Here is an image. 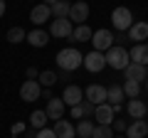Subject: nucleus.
Listing matches in <instances>:
<instances>
[{
	"mask_svg": "<svg viewBox=\"0 0 148 138\" xmlns=\"http://www.w3.org/2000/svg\"><path fill=\"white\" fill-rule=\"evenodd\" d=\"M54 3H57V0H45V5H49V8H52Z\"/></svg>",
	"mask_w": 148,
	"mask_h": 138,
	"instance_id": "37",
	"label": "nucleus"
},
{
	"mask_svg": "<svg viewBox=\"0 0 148 138\" xmlns=\"http://www.w3.org/2000/svg\"><path fill=\"white\" fill-rule=\"evenodd\" d=\"M114 116H116V111H114L111 104H99V106L94 109V118H96L99 126H111V123H114Z\"/></svg>",
	"mask_w": 148,
	"mask_h": 138,
	"instance_id": "8",
	"label": "nucleus"
},
{
	"mask_svg": "<svg viewBox=\"0 0 148 138\" xmlns=\"http://www.w3.org/2000/svg\"><path fill=\"white\" fill-rule=\"evenodd\" d=\"M72 32H74V25H72V20H69V17H54L52 25H49V35H52V37H57V40L72 37Z\"/></svg>",
	"mask_w": 148,
	"mask_h": 138,
	"instance_id": "4",
	"label": "nucleus"
},
{
	"mask_svg": "<svg viewBox=\"0 0 148 138\" xmlns=\"http://www.w3.org/2000/svg\"><path fill=\"white\" fill-rule=\"evenodd\" d=\"M91 133H94V123H91L89 118H82V121L77 123V136L79 138H91Z\"/></svg>",
	"mask_w": 148,
	"mask_h": 138,
	"instance_id": "24",
	"label": "nucleus"
},
{
	"mask_svg": "<svg viewBox=\"0 0 148 138\" xmlns=\"http://www.w3.org/2000/svg\"><path fill=\"white\" fill-rule=\"evenodd\" d=\"M106 54V67H111V69H126L128 64H131V57H128V49H123V47H111L109 52H104Z\"/></svg>",
	"mask_w": 148,
	"mask_h": 138,
	"instance_id": "2",
	"label": "nucleus"
},
{
	"mask_svg": "<svg viewBox=\"0 0 148 138\" xmlns=\"http://www.w3.org/2000/svg\"><path fill=\"white\" fill-rule=\"evenodd\" d=\"M111 22H114V30L119 32H128L133 25V15L128 8H116V10L111 12Z\"/></svg>",
	"mask_w": 148,
	"mask_h": 138,
	"instance_id": "3",
	"label": "nucleus"
},
{
	"mask_svg": "<svg viewBox=\"0 0 148 138\" xmlns=\"http://www.w3.org/2000/svg\"><path fill=\"white\" fill-rule=\"evenodd\" d=\"M128 57H131V62L136 64H143V67H148V44H133V49L128 52Z\"/></svg>",
	"mask_w": 148,
	"mask_h": 138,
	"instance_id": "17",
	"label": "nucleus"
},
{
	"mask_svg": "<svg viewBox=\"0 0 148 138\" xmlns=\"http://www.w3.org/2000/svg\"><path fill=\"white\" fill-rule=\"evenodd\" d=\"M146 111H148V106H146Z\"/></svg>",
	"mask_w": 148,
	"mask_h": 138,
	"instance_id": "40",
	"label": "nucleus"
},
{
	"mask_svg": "<svg viewBox=\"0 0 148 138\" xmlns=\"http://www.w3.org/2000/svg\"><path fill=\"white\" fill-rule=\"evenodd\" d=\"M57 79H59V77L54 74V72H49V69H47V72H40V77H37L40 86H54V84H57Z\"/></svg>",
	"mask_w": 148,
	"mask_h": 138,
	"instance_id": "28",
	"label": "nucleus"
},
{
	"mask_svg": "<svg viewBox=\"0 0 148 138\" xmlns=\"http://www.w3.org/2000/svg\"><path fill=\"white\" fill-rule=\"evenodd\" d=\"M94 109H96V106H94V104H91V101H86V99L82 101V111H84V118L94 116Z\"/></svg>",
	"mask_w": 148,
	"mask_h": 138,
	"instance_id": "30",
	"label": "nucleus"
},
{
	"mask_svg": "<svg viewBox=\"0 0 148 138\" xmlns=\"http://www.w3.org/2000/svg\"><path fill=\"white\" fill-rule=\"evenodd\" d=\"M86 17H89V3H84V0L72 3V8H69V20H72V25L74 22L77 25H84Z\"/></svg>",
	"mask_w": 148,
	"mask_h": 138,
	"instance_id": "7",
	"label": "nucleus"
},
{
	"mask_svg": "<svg viewBox=\"0 0 148 138\" xmlns=\"http://www.w3.org/2000/svg\"><path fill=\"white\" fill-rule=\"evenodd\" d=\"M146 89H148V77H146Z\"/></svg>",
	"mask_w": 148,
	"mask_h": 138,
	"instance_id": "38",
	"label": "nucleus"
},
{
	"mask_svg": "<svg viewBox=\"0 0 148 138\" xmlns=\"http://www.w3.org/2000/svg\"><path fill=\"white\" fill-rule=\"evenodd\" d=\"M69 8H72V3H67V0H57L52 5V15L54 17H69Z\"/></svg>",
	"mask_w": 148,
	"mask_h": 138,
	"instance_id": "26",
	"label": "nucleus"
},
{
	"mask_svg": "<svg viewBox=\"0 0 148 138\" xmlns=\"http://www.w3.org/2000/svg\"><path fill=\"white\" fill-rule=\"evenodd\" d=\"M123 94L128 96V99H138V94H141V84L133 79H126L123 81Z\"/></svg>",
	"mask_w": 148,
	"mask_h": 138,
	"instance_id": "25",
	"label": "nucleus"
},
{
	"mask_svg": "<svg viewBox=\"0 0 148 138\" xmlns=\"http://www.w3.org/2000/svg\"><path fill=\"white\" fill-rule=\"evenodd\" d=\"M5 15V0H0V17Z\"/></svg>",
	"mask_w": 148,
	"mask_h": 138,
	"instance_id": "36",
	"label": "nucleus"
},
{
	"mask_svg": "<svg viewBox=\"0 0 148 138\" xmlns=\"http://www.w3.org/2000/svg\"><path fill=\"white\" fill-rule=\"evenodd\" d=\"M114 138H116V136H114ZM119 138H126V136H119Z\"/></svg>",
	"mask_w": 148,
	"mask_h": 138,
	"instance_id": "39",
	"label": "nucleus"
},
{
	"mask_svg": "<svg viewBox=\"0 0 148 138\" xmlns=\"http://www.w3.org/2000/svg\"><path fill=\"white\" fill-rule=\"evenodd\" d=\"M128 40H133L136 44H141L143 40H148V22H133L128 30Z\"/></svg>",
	"mask_w": 148,
	"mask_h": 138,
	"instance_id": "14",
	"label": "nucleus"
},
{
	"mask_svg": "<svg viewBox=\"0 0 148 138\" xmlns=\"http://www.w3.org/2000/svg\"><path fill=\"white\" fill-rule=\"evenodd\" d=\"M45 111H47V118H62V113H64V101H62V96H59V99H49L47 101V109H45Z\"/></svg>",
	"mask_w": 148,
	"mask_h": 138,
	"instance_id": "19",
	"label": "nucleus"
},
{
	"mask_svg": "<svg viewBox=\"0 0 148 138\" xmlns=\"http://www.w3.org/2000/svg\"><path fill=\"white\" fill-rule=\"evenodd\" d=\"M146 133H148V121H143V118H136L126 128V138H146Z\"/></svg>",
	"mask_w": 148,
	"mask_h": 138,
	"instance_id": "13",
	"label": "nucleus"
},
{
	"mask_svg": "<svg viewBox=\"0 0 148 138\" xmlns=\"http://www.w3.org/2000/svg\"><path fill=\"white\" fill-rule=\"evenodd\" d=\"M84 67L89 69V72H101V69L106 67V54L91 49L89 54H84Z\"/></svg>",
	"mask_w": 148,
	"mask_h": 138,
	"instance_id": "9",
	"label": "nucleus"
},
{
	"mask_svg": "<svg viewBox=\"0 0 148 138\" xmlns=\"http://www.w3.org/2000/svg\"><path fill=\"white\" fill-rule=\"evenodd\" d=\"M72 118H84V111H82V104L72 106Z\"/></svg>",
	"mask_w": 148,
	"mask_h": 138,
	"instance_id": "33",
	"label": "nucleus"
},
{
	"mask_svg": "<svg viewBox=\"0 0 148 138\" xmlns=\"http://www.w3.org/2000/svg\"><path fill=\"white\" fill-rule=\"evenodd\" d=\"M35 138H57V133H54L52 128L45 126V128H40V131H37V136H35Z\"/></svg>",
	"mask_w": 148,
	"mask_h": 138,
	"instance_id": "31",
	"label": "nucleus"
},
{
	"mask_svg": "<svg viewBox=\"0 0 148 138\" xmlns=\"http://www.w3.org/2000/svg\"><path fill=\"white\" fill-rule=\"evenodd\" d=\"M37 77H40V72H37L35 67H30V69H27V79H37Z\"/></svg>",
	"mask_w": 148,
	"mask_h": 138,
	"instance_id": "35",
	"label": "nucleus"
},
{
	"mask_svg": "<svg viewBox=\"0 0 148 138\" xmlns=\"http://www.w3.org/2000/svg\"><path fill=\"white\" fill-rule=\"evenodd\" d=\"M91 42H94V49L96 52H109L114 47V32L111 30H96L91 35Z\"/></svg>",
	"mask_w": 148,
	"mask_h": 138,
	"instance_id": "5",
	"label": "nucleus"
},
{
	"mask_svg": "<svg viewBox=\"0 0 148 138\" xmlns=\"http://www.w3.org/2000/svg\"><path fill=\"white\" fill-rule=\"evenodd\" d=\"M84 99H86V101H91L94 106H99V104H106V89H104V86H99V84H91V86H86Z\"/></svg>",
	"mask_w": 148,
	"mask_h": 138,
	"instance_id": "11",
	"label": "nucleus"
},
{
	"mask_svg": "<svg viewBox=\"0 0 148 138\" xmlns=\"http://www.w3.org/2000/svg\"><path fill=\"white\" fill-rule=\"evenodd\" d=\"M146 67L143 64H136V62H131L126 69H123V79H133V81H138L141 84V79H146Z\"/></svg>",
	"mask_w": 148,
	"mask_h": 138,
	"instance_id": "15",
	"label": "nucleus"
},
{
	"mask_svg": "<svg viewBox=\"0 0 148 138\" xmlns=\"http://www.w3.org/2000/svg\"><path fill=\"white\" fill-rule=\"evenodd\" d=\"M22 40H27V32L22 30V27H10V30H8V42L17 44V42H22Z\"/></svg>",
	"mask_w": 148,
	"mask_h": 138,
	"instance_id": "27",
	"label": "nucleus"
},
{
	"mask_svg": "<svg viewBox=\"0 0 148 138\" xmlns=\"http://www.w3.org/2000/svg\"><path fill=\"white\" fill-rule=\"evenodd\" d=\"M10 131H12V136H17V133H22V131H25V123H15V126H12Z\"/></svg>",
	"mask_w": 148,
	"mask_h": 138,
	"instance_id": "34",
	"label": "nucleus"
},
{
	"mask_svg": "<svg viewBox=\"0 0 148 138\" xmlns=\"http://www.w3.org/2000/svg\"><path fill=\"white\" fill-rule=\"evenodd\" d=\"M47 121H49V118H47V111H32V113H30V126L37 128V131L47 126Z\"/></svg>",
	"mask_w": 148,
	"mask_h": 138,
	"instance_id": "23",
	"label": "nucleus"
},
{
	"mask_svg": "<svg viewBox=\"0 0 148 138\" xmlns=\"http://www.w3.org/2000/svg\"><path fill=\"white\" fill-rule=\"evenodd\" d=\"M91 138H114V131H111V126H94Z\"/></svg>",
	"mask_w": 148,
	"mask_h": 138,
	"instance_id": "29",
	"label": "nucleus"
},
{
	"mask_svg": "<svg viewBox=\"0 0 148 138\" xmlns=\"http://www.w3.org/2000/svg\"><path fill=\"white\" fill-rule=\"evenodd\" d=\"M40 96H42V86H40L37 79L22 81V86H20V99L22 101H37Z\"/></svg>",
	"mask_w": 148,
	"mask_h": 138,
	"instance_id": "6",
	"label": "nucleus"
},
{
	"mask_svg": "<svg viewBox=\"0 0 148 138\" xmlns=\"http://www.w3.org/2000/svg\"><path fill=\"white\" fill-rule=\"evenodd\" d=\"M49 17H52V8H49V5H45V3L35 5V8H32V12H30L32 25H42V22H47Z\"/></svg>",
	"mask_w": 148,
	"mask_h": 138,
	"instance_id": "12",
	"label": "nucleus"
},
{
	"mask_svg": "<svg viewBox=\"0 0 148 138\" xmlns=\"http://www.w3.org/2000/svg\"><path fill=\"white\" fill-rule=\"evenodd\" d=\"M126 111H128V116L136 121V118H143L146 116V104H143L141 99H128V104H126Z\"/></svg>",
	"mask_w": 148,
	"mask_h": 138,
	"instance_id": "18",
	"label": "nucleus"
},
{
	"mask_svg": "<svg viewBox=\"0 0 148 138\" xmlns=\"http://www.w3.org/2000/svg\"><path fill=\"white\" fill-rule=\"evenodd\" d=\"M91 35H94V32H91L86 25H77L69 40H77V42H91Z\"/></svg>",
	"mask_w": 148,
	"mask_h": 138,
	"instance_id": "22",
	"label": "nucleus"
},
{
	"mask_svg": "<svg viewBox=\"0 0 148 138\" xmlns=\"http://www.w3.org/2000/svg\"><path fill=\"white\" fill-rule=\"evenodd\" d=\"M84 64V54L79 52V49L74 47H67L62 49V52L57 54V67L62 69V72H74L77 67H82Z\"/></svg>",
	"mask_w": 148,
	"mask_h": 138,
	"instance_id": "1",
	"label": "nucleus"
},
{
	"mask_svg": "<svg viewBox=\"0 0 148 138\" xmlns=\"http://www.w3.org/2000/svg\"><path fill=\"white\" fill-rule=\"evenodd\" d=\"M126 99V94H123V86H109L106 89V101H109L111 106H116V104H121V101Z\"/></svg>",
	"mask_w": 148,
	"mask_h": 138,
	"instance_id": "21",
	"label": "nucleus"
},
{
	"mask_svg": "<svg viewBox=\"0 0 148 138\" xmlns=\"http://www.w3.org/2000/svg\"><path fill=\"white\" fill-rule=\"evenodd\" d=\"M114 128H116V131H126L128 123L123 121V118H114Z\"/></svg>",
	"mask_w": 148,
	"mask_h": 138,
	"instance_id": "32",
	"label": "nucleus"
},
{
	"mask_svg": "<svg viewBox=\"0 0 148 138\" xmlns=\"http://www.w3.org/2000/svg\"><path fill=\"white\" fill-rule=\"evenodd\" d=\"M52 131L57 133V138H74L77 128H74L67 118H59V121H54V128H52Z\"/></svg>",
	"mask_w": 148,
	"mask_h": 138,
	"instance_id": "16",
	"label": "nucleus"
},
{
	"mask_svg": "<svg viewBox=\"0 0 148 138\" xmlns=\"http://www.w3.org/2000/svg\"><path fill=\"white\" fill-rule=\"evenodd\" d=\"M62 101H64V106H77V104L84 101V91H82L77 84H69L67 89L62 91Z\"/></svg>",
	"mask_w": 148,
	"mask_h": 138,
	"instance_id": "10",
	"label": "nucleus"
},
{
	"mask_svg": "<svg viewBox=\"0 0 148 138\" xmlns=\"http://www.w3.org/2000/svg\"><path fill=\"white\" fill-rule=\"evenodd\" d=\"M27 42H30L32 47H47L49 32H45V30H32V32H27Z\"/></svg>",
	"mask_w": 148,
	"mask_h": 138,
	"instance_id": "20",
	"label": "nucleus"
}]
</instances>
